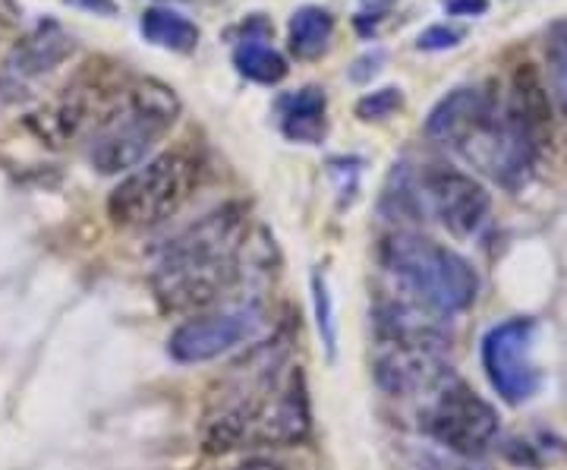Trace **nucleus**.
Returning <instances> with one entry per match:
<instances>
[{"label":"nucleus","instance_id":"1","mask_svg":"<svg viewBox=\"0 0 567 470\" xmlns=\"http://www.w3.org/2000/svg\"><path fill=\"white\" fill-rule=\"evenodd\" d=\"M287 338H275L230 367L208 405L205 449L300 446L309 436V389L300 367H287Z\"/></svg>","mask_w":567,"mask_h":470},{"label":"nucleus","instance_id":"2","mask_svg":"<svg viewBox=\"0 0 567 470\" xmlns=\"http://www.w3.org/2000/svg\"><path fill=\"white\" fill-rule=\"evenodd\" d=\"M249 241V218L240 203H227L183 227L167 241L152 272L155 300L167 313H205L234 294L246 278L244 249Z\"/></svg>","mask_w":567,"mask_h":470},{"label":"nucleus","instance_id":"3","mask_svg":"<svg viewBox=\"0 0 567 470\" xmlns=\"http://www.w3.org/2000/svg\"><path fill=\"white\" fill-rule=\"evenodd\" d=\"M181 114L174 89L158 80L123 85L114 104L95 123L89 140V162L99 174H130L145 162Z\"/></svg>","mask_w":567,"mask_h":470},{"label":"nucleus","instance_id":"4","mask_svg":"<svg viewBox=\"0 0 567 470\" xmlns=\"http://www.w3.org/2000/svg\"><path fill=\"white\" fill-rule=\"evenodd\" d=\"M372 376L379 389L394 398L429 395L451 376L442 331H435V326L423 323L410 309H382L375 354H372Z\"/></svg>","mask_w":567,"mask_h":470},{"label":"nucleus","instance_id":"5","mask_svg":"<svg viewBox=\"0 0 567 470\" xmlns=\"http://www.w3.org/2000/svg\"><path fill=\"white\" fill-rule=\"evenodd\" d=\"M382 266L429 309L464 313L480 290V278L461 253L413 231H398L382 244Z\"/></svg>","mask_w":567,"mask_h":470},{"label":"nucleus","instance_id":"6","mask_svg":"<svg viewBox=\"0 0 567 470\" xmlns=\"http://www.w3.org/2000/svg\"><path fill=\"white\" fill-rule=\"evenodd\" d=\"M203 181V162L189 149H171L133 167L107 196V215L117 227H155L174 218Z\"/></svg>","mask_w":567,"mask_h":470},{"label":"nucleus","instance_id":"7","mask_svg":"<svg viewBox=\"0 0 567 470\" xmlns=\"http://www.w3.org/2000/svg\"><path fill=\"white\" fill-rule=\"evenodd\" d=\"M420 427L429 439L445 446L457 458H480L498 439V413L466 382L447 376L442 386L429 391Z\"/></svg>","mask_w":567,"mask_h":470},{"label":"nucleus","instance_id":"8","mask_svg":"<svg viewBox=\"0 0 567 470\" xmlns=\"http://www.w3.org/2000/svg\"><path fill=\"white\" fill-rule=\"evenodd\" d=\"M536 319L514 316L483 338V369L492 389L507 405H524L543 386V372L536 364Z\"/></svg>","mask_w":567,"mask_h":470},{"label":"nucleus","instance_id":"9","mask_svg":"<svg viewBox=\"0 0 567 470\" xmlns=\"http://www.w3.org/2000/svg\"><path fill=\"white\" fill-rule=\"evenodd\" d=\"M262 323V309L252 307V304L196 313L171 331L167 354L177 364H208V360L246 345L249 338H256Z\"/></svg>","mask_w":567,"mask_h":470},{"label":"nucleus","instance_id":"10","mask_svg":"<svg viewBox=\"0 0 567 470\" xmlns=\"http://www.w3.org/2000/svg\"><path fill=\"white\" fill-rule=\"evenodd\" d=\"M420 200L454 237H473L492 208L486 186L457 167H429L420 181Z\"/></svg>","mask_w":567,"mask_h":470},{"label":"nucleus","instance_id":"11","mask_svg":"<svg viewBox=\"0 0 567 470\" xmlns=\"http://www.w3.org/2000/svg\"><path fill=\"white\" fill-rule=\"evenodd\" d=\"M73 54V35H66L58 22H41L35 32L13 44L7 61L0 67V85L3 89H22L25 82L39 80L61 67Z\"/></svg>","mask_w":567,"mask_h":470},{"label":"nucleus","instance_id":"12","mask_svg":"<svg viewBox=\"0 0 567 470\" xmlns=\"http://www.w3.org/2000/svg\"><path fill=\"white\" fill-rule=\"evenodd\" d=\"M505 108L536 140V145H543L546 133L551 130V102H548V85L533 63H517L511 76V102Z\"/></svg>","mask_w":567,"mask_h":470},{"label":"nucleus","instance_id":"13","mask_svg":"<svg viewBox=\"0 0 567 470\" xmlns=\"http://www.w3.org/2000/svg\"><path fill=\"white\" fill-rule=\"evenodd\" d=\"M486 102V95L480 89H473V85L451 89L445 99L429 111V117H425V136L454 149V145L461 143V136H464L466 130L476 123V117L483 114Z\"/></svg>","mask_w":567,"mask_h":470},{"label":"nucleus","instance_id":"14","mask_svg":"<svg viewBox=\"0 0 567 470\" xmlns=\"http://www.w3.org/2000/svg\"><path fill=\"white\" fill-rule=\"evenodd\" d=\"M328 99L324 89L319 85H306L300 92H290L278 99V121H281V133L287 140L303 145H319L328 130Z\"/></svg>","mask_w":567,"mask_h":470},{"label":"nucleus","instance_id":"15","mask_svg":"<svg viewBox=\"0 0 567 470\" xmlns=\"http://www.w3.org/2000/svg\"><path fill=\"white\" fill-rule=\"evenodd\" d=\"M244 29L246 35L234 48V67H237V73L246 76V80L262 82V85H278L287 76V61H284L271 44H265V35H268L265 20H252Z\"/></svg>","mask_w":567,"mask_h":470},{"label":"nucleus","instance_id":"16","mask_svg":"<svg viewBox=\"0 0 567 470\" xmlns=\"http://www.w3.org/2000/svg\"><path fill=\"white\" fill-rule=\"evenodd\" d=\"M331 39H334V17L324 7L306 3L300 10H293V17L287 22V44L297 61L322 58L331 48Z\"/></svg>","mask_w":567,"mask_h":470},{"label":"nucleus","instance_id":"17","mask_svg":"<svg viewBox=\"0 0 567 470\" xmlns=\"http://www.w3.org/2000/svg\"><path fill=\"white\" fill-rule=\"evenodd\" d=\"M140 29L145 41L158 44L164 51H174V54H193L199 48L196 22H189L183 13L171 10V7H148L142 13Z\"/></svg>","mask_w":567,"mask_h":470},{"label":"nucleus","instance_id":"18","mask_svg":"<svg viewBox=\"0 0 567 470\" xmlns=\"http://www.w3.org/2000/svg\"><path fill=\"white\" fill-rule=\"evenodd\" d=\"M546 63L551 92L567 114V20H558L546 32Z\"/></svg>","mask_w":567,"mask_h":470},{"label":"nucleus","instance_id":"19","mask_svg":"<svg viewBox=\"0 0 567 470\" xmlns=\"http://www.w3.org/2000/svg\"><path fill=\"white\" fill-rule=\"evenodd\" d=\"M401 108H404V92L398 85H385V89H375V92H369L357 102V117L365 123L388 121Z\"/></svg>","mask_w":567,"mask_h":470},{"label":"nucleus","instance_id":"20","mask_svg":"<svg viewBox=\"0 0 567 470\" xmlns=\"http://www.w3.org/2000/svg\"><path fill=\"white\" fill-rule=\"evenodd\" d=\"M464 41V29L457 25H447V22H439V25H429L420 32L416 39V48L420 51H451Z\"/></svg>","mask_w":567,"mask_h":470},{"label":"nucleus","instance_id":"21","mask_svg":"<svg viewBox=\"0 0 567 470\" xmlns=\"http://www.w3.org/2000/svg\"><path fill=\"white\" fill-rule=\"evenodd\" d=\"M382 67H385V51H382V48H372V51H365L363 58L353 61V67H350V80L369 82L372 76L382 73Z\"/></svg>","mask_w":567,"mask_h":470},{"label":"nucleus","instance_id":"22","mask_svg":"<svg viewBox=\"0 0 567 470\" xmlns=\"http://www.w3.org/2000/svg\"><path fill=\"white\" fill-rule=\"evenodd\" d=\"M316 313H319V328H322L324 335V345L328 350H334V319H331V297H328V290L324 285L316 278Z\"/></svg>","mask_w":567,"mask_h":470},{"label":"nucleus","instance_id":"23","mask_svg":"<svg viewBox=\"0 0 567 470\" xmlns=\"http://www.w3.org/2000/svg\"><path fill=\"white\" fill-rule=\"evenodd\" d=\"M442 7L447 10V17H486L488 0H442Z\"/></svg>","mask_w":567,"mask_h":470},{"label":"nucleus","instance_id":"24","mask_svg":"<svg viewBox=\"0 0 567 470\" xmlns=\"http://www.w3.org/2000/svg\"><path fill=\"white\" fill-rule=\"evenodd\" d=\"M413 468H416V470H473V468H466L464 461H447V458H439V454H429V451H423V454H416Z\"/></svg>","mask_w":567,"mask_h":470},{"label":"nucleus","instance_id":"25","mask_svg":"<svg viewBox=\"0 0 567 470\" xmlns=\"http://www.w3.org/2000/svg\"><path fill=\"white\" fill-rule=\"evenodd\" d=\"M63 3L89 10V13H99V17H117V3L114 0H63Z\"/></svg>","mask_w":567,"mask_h":470},{"label":"nucleus","instance_id":"26","mask_svg":"<svg viewBox=\"0 0 567 470\" xmlns=\"http://www.w3.org/2000/svg\"><path fill=\"white\" fill-rule=\"evenodd\" d=\"M224 470H287L281 461H271V458H249L244 464H234V468H224Z\"/></svg>","mask_w":567,"mask_h":470}]
</instances>
